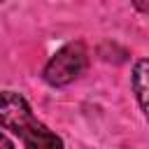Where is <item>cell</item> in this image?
<instances>
[{"label":"cell","mask_w":149,"mask_h":149,"mask_svg":"<svg viewBox=\"0 0 149 149\" xmlns=\"http://www.w3.org/2000/svg\"><path fill=\"white\" fill-rule=\"evenodd\" d=\"M133 91L149 121V58H142L133 68Z\"/></svg>","instance_id":"cell-3"},{"label":"cell","mask_w":149,"mask_h":149,"mask_svg":"<svg viewBox=\"0 0 149 149\" xmlns=\"http://www.w3.org/2000/svg\"><path fill=\"white\" fill-rule=\"evenodd\" d=\"M133 5H135L140 12H149V0H133Z\"/></svg>","instance_id":"cell-4"},{"label":"cell","mask_w":149,"mask_h":149,"mask_svg":"<svg viewBox=\"0 0 149 149\" xmlns=\"http://www.w3.org/2000/svg\"><path fill=\"white\" fill-rule=\"evenodd\" d=\"M86 63H88L86 47L81 42H70V44L61 47L44 65V72H42L44 81L51 86H65L86 70Z\"/></svg>","instance_id":"cell-2"},{"label":"cell","mask_w":149,"mask_h":149,"mask_svg":"<svg viewBox=\"0 0 149 149\" xmlns=\"http://www.w3.org/2000/svg\"><path fill=\"white\" fill-rule=\"evenodd\" d=\"M0 128L12 130L26 149H63V140L35 119L23 95L0 91Z\"/></svg>","instance_id":"cell-1"},{"label":"cell","mask_w":149,"mask_h":149,"mask_svg":"<svg viewBox=\"0 0 149 149\" xmlns=\"http://www.w3.org/2000/svg\"><path fill=\"white\" fill-rule=\"evenodd\" d=\"M0 149H14V144L7 140V135H5V133H0Z\"/></svg>","instance_id":"cell-5"}]
</instances>
